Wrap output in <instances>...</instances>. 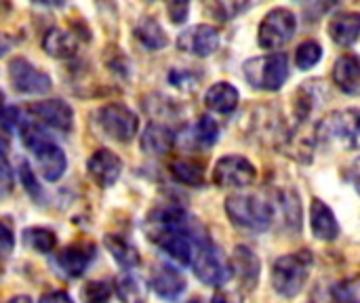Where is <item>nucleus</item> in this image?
<instances>
[{
  "label": "nucleus",
  "mask_w": 360,
  "mask_h": 303,
  "mask_svg": "<svg viewBox=\"0 0 360 303\" xmlns=\"http://www.w3.org/2000/svg\"><path fill=\"white\" fill-rule=\"evenodd\" d=\"M224 209L230 217V221L247 232H266L274 219L272 207L251 194H234L228 196L224 202Z\"/></svg>",
  "instance_id": "2"
},
{
  "label": "nucleus",
  "mask_w": 360,
  "mask_h": 303,
  "mask_svg": "<svg viewBox=\"0 0 360 303\" xmlns=\"http://www.w3.org/2000/svg\"><path fill=\"white\" fill-rule=\"evenodd\" d=\"M245 80L259 91H278L289 78V59L283 53L253 57L243 65Z\"/></svg>",
  "instance_id": "4"
},
{
  "label": "nucleus",
  "mask_w": 360,
  "mask_h": 303,
  "mask_svg": "<svg viewBox=\"0 0 360 303\" xmlns=\"http://www.w3.org/2000/svg\"><path fill=\"white\" fill-rule=\"evenodd\" d=\"M312 262H314L312 253L306 249L276 259V264L272 268V289L281 297H287V299L297 297L310 278Z\"/></svg>",
  "instance_id": "1"
},
{
  "label": "nucleus",
  "mask_w": 360,
  "mask_h": 303,
  "mask_svg": "<svg viewBox=\"0 0 360 303\" xmlns=\"http://www.w3.org/2000/svg\"><path fill=\"white\" fill-rule=\"evenodd\" d=\"M8 80L17 93L23 95H44L51 91V76L38 70L23 57H13L8 61Z\"/></svg>",
  "instance_id": "9"
},
{
  "label": "nucleus",
  "mask_w": 360,
  "mask_h": 303,
  "mask_svg": "<svg viewBox=\"0 0 360 303\" xmlns=\"http://www.w3.org/2000/svg\"><path fill=\"white\" fill-rule=\"evenodd\" d=\"M230 266H232V276H236L247 291H253L259 281V270H262V262L257 259V255L249 247L238 245L234 249Z\"/></svg>",
  "instance_id": "17"
},
{
  "label": "nucleus",
  "mask_w": 360,
  "mask_h": 303,
  "mask_svg": "<svg viewBox=\"0 0 360 303\" xmlns=\"http://www.w3.org/2000/svg\"><path fill=\"white\" fill-rule=\"evenodd\" d=\"M321 57H323V46L316 40H304L295 51V65L300 70H310L321 61Z\"/></svg>",
  "instance_id": "32"
},
{
  "label": "nucleus",
  "mask_w": 360,
  "mask_h": 303,
  "mask_svg": "<svg viewBox=\"0 0 360 303\" xmlns=\"http://www.w3.org/2000/svg\"><path fill=\"white\" fill-rule=\"evenodd\" d=\"M11 44H13V40L8 38V36H4V34H0V55H4L8 49H11Z\"/></svg>",
  "instance_id": "44"
},
{
  "label": "nucleus",
  "mask_w": 360,
  "mask_h": 303,
  "mask_svg": "<svg viewBox=\"0 0 360 303\" xmlns=\"http://www.w3.org/2000/svg\"><path fill=\"white\" fill-rule=\"evenodd\" d=\"M13 186H15V177L8 165V143L0 137V200L11 196Z\"/></svg>",
  "instance_id": "33"
},
{
  "label": "nucleus",
  "mask_w": 360,
  "mask_h": 303,
  "mask_svg": "<svg viewBox=\"0 0 360 303\" xmlns=\"http://www.w3.org/2000/svg\"><path fill=\"white\" fill-rule=\"evenodd\" d=\"M4 110V97H2V93H0V112Z\"/></svg>",
  "instance_id": "46"
},
{
  "label": "nucleus",
  "mask_w": 360,
  "mask_h": 303,
  "mask_svg": "<svg viewBox=\"0 0 360 303\" xmlns=\"http://www.w3.org/2000/svg\"><path fill=\"white\" fill-rule=\"evenodd\" d=\"M247 4H240V2H217V4H211L209 11L219 19V21H228V19H234L240 11H245Z\"/></svg>",
  "instance_id": "37"
},
{
  "label": "nucleus",
  "mask_w": 360,
  "mask_h": 303,
  "mask_svg": "<svg viewBox=\"0 0 360 303\" xmlns=\"http://www.w3.org/2000/svg\"><path fill=\"white\" fill-rule=\"evenodd\" d=\"M190 266H192L196 278L209 287H224L226 283H230L234 278L230 259L209 238H202L196 243Z\"/></svg>",
  "instance_id": "3"
},
{
  "label": "nucleus",
  "mask_w": 360,
  "mask_h": 303,
  "mask_svg": "<svg viewBox=\"0 0 360 303\" xmlns=\"http://www.w3.org/2000/svg\"><path fill=\"white\" fill-rule=\"evenodd\" d=\"M310 228H312V234L319 240L331 243V240H335L340 236V224H338L333 211L321 198L312 200V207H310Z\"/></svg>",
  "instance_id": "19"
},
{
  "label": "nucleus",
  "mask_w": 360,
  "mask_h": 303,
  "mask_svg": "<svg viewBox=\"0 0 360 303\" xmlns=\"http://www.w3.org/2000/svg\"><path fill=\"white\" fill-rule=\"evenodd\" d=\"M276 207L281 209L283 221L291 232L302 230V202L295 190H281L276 192Z\"/></svg>",
  "instance_id": "26"
},
{
  "label": "nucleus",
  "mask_w": 360,
  "mask_h": 303,
  "mask_svg": "<svg viewBox=\"0 0 360 303\" xmlns=\"http://www.w3.org/2000/svg\"><path fill=\"white\" fill-rule=\"evenodd\" d=\"M135 38L150 51H158L165 49L169 38L162 30V25L154 19V17H143L137 25H135Z\"/></svg>",
  "instance_id": "27"
},
{
  "label": "nucleus",
  "mask_w": 360,
  "mask_h": 303,
  "mask_svg": "<svg viewBox=\"0 0 360 303\" xmlns=\"http://www.w3.org/2000/svg\"><path fill=\"white\" fill-rule=\"evenodd\" d=\"M194 303H198V302H194Z\"/></svg>",
  "instance_id": "47"
},
{
  "label": "nucleus",
  "mask_w": 360,
  "mask_h": 303,
  "mask_svg": "<svg viewBox=\"0 0 360 303\" xmlns=\"http://www.w3.org/2000/svg\"><path fill=\"white\" fill-rule=\"evenodd\" d=\"M86 173L99 188H110L118 181L122 173V160L105 148H99L86 160Z\"/></svg>",
  "instance_id": "15"
},
{
  "label": "nucleus",
  "mask_w": 360,
  "mask_h": 303,
  "mask_svg": "<svg viewBox=\"0 0 360 303\" xmlns=\"http://www.w3.org/2000/svg\"><path fill=\"white\" fill-rule=\"evenodd\" d=\"M34 158H36V165H38V171L40 175L46 179V181H59L65 173V167H68V158L63 154V150L51 139V135H42L32 148H27Z\"/></svg>",
  "instance_id": "11"
},
{
  "label": "nucleus",
  "mask_w": 360,
  "mask_h": 303,
  "mask_svg": "<svg viewBox=\"0 0 360 303\" xmlns=\"http://www.w3.org/2000/svg\"><path fill=\"white\" fill-rule=\"evenodd\" d=\"M257 179V169L245 156H224L213 169V183L217 188H249Z\"/></svg>",
  "instance_id": "10"
},
{
  "label": "nucleus",
  "mask_w": 360,
  "mask_h": 303,
  "mask_svg": "<svg viewBox=\"0 0 360 303\" xmlns=\"http://www.w3.org/2000/svg\"><path fill=\"white\" fill-rule=\"evenodd\" d=\"M15 249V236H13V230L0 221V259L8 257Z\"/></svg>",
  "instance_id": "39"
},
{
  "label": "nucleus",
  "mask_w": 360,
  "mask_h": 303,
  "mask_svg": "<svg viewBox=\"0 0 360 303\" xmlns=\"http://www.w3.org/2000/svg\"><path fill=\"white\" fill-rule=\"evenodd\" d=\"M167 13H169V19L179 25L188 19V13H190V4L188 2H171L167 4Z\"/></svg>",
  "instance_id": "40"
},
{
  "label": "nucleus",
  "mask_w": 360,
  "mask_h": 303,
  "mask_svg": "<svg viewBox=\"0 0 360 303\" xmlns=\"http://www.w3.org/2000/svg\"><path fill=\"white\" fill-rule=\"evenodd\" d=\"M316 137L325 143L356 150L359 143V112L340 110L327 114L316 127Z\"/></svg>",
  "instance_id": "5"
},
{
  "label": "nucleus",
  "mask_w": 360,
  "mask_h": 303,
  "mask_svg": "<svg viewBox=\"0 0 360 303\" xmlns=\"http://www.w3.org/2000/svg\"><path fill=\"white\" fill-rule=\"evenodd\" d=\"M238 101H240V95L236 86L230 82H215L205 93V105L217 114H232L238 108Z\"/></svg>",
  "instance_id": "22"
},
{
  "label": "nucleus",
  "mask_w": 360,
  "mask_h": 303,
  "mask_svg": "<svg viewBox=\"0 0 360 303\" xmlns=\"http://www.w3.org/2000/svg\"><path fill=\"white\" fill-rule=\"evenodd\" d=\"M295 30H297L295 15L285 6H278L272 8L259 23L257 42L264 51H278L293 38Z\"/></svg>",
  "instance_id": "6"
},
{
  "label": "nucleus",
  "mask_w": 360,
  "mask_h": 303,
  "mask_svg": "<svg viewBox=\"0 0 360 303\" xmlns=\"http://www.w3.org/2000/svg\"><path fill=\"white\" fill-rule=\"evenodd\" d=\"M319 82H304V86L295 93V101H293V108H295V114L300 120H306L310 118V114L314 112V108L321 103L319 95H316V86Z\"/></svg>",
  "instance_id": "30"
},
{
  "label": "nucleus",
  "mask_w": 360,
  "mask_h": 303,
  "mask_svg": "<svg viewBox=\"0 0 360 303\" xmlns=\"http://www.w3.org/2000/svg\"><path fill=\"white\" fill-rule=\"evenodd\" d=\"M23 245L34 253H53L57 247V236L49 228H27L23 230Z\"/></svg>",
  "instance_id": "28"
},
{
  "label": "nucleus",
  "mask_w": 360,
  "mask_h": 303,
  "mask_svg": "<svg viewBox=\"0 0 360 303\" xmlns=\"http://www.w3.org/2000/svg\"><path fill=\"white\" fill-rule=\"evenodd\" d=\"M177 49L194 57H209L219 49V30L209 23L192 25L179 34Z\"/></svg>",
  "instance_id": "13"
},
{
  "label": "nucleus",
  "mask_w": 360,
  "mask_h": 303,
  "mask_svg": "<svg viewBox=\"0 0 360 303\" xmlns=\"http://www.w3.org/2000/svg\"><path fill=\"white\" fill-rule=\"evenodd\" d=\"M114 291L116 297L122 303H146L148 299V287L143 283V278L124 272L114 281Z\"/></svg>",
  "instance_id": "25"
},
{
  "label": "nucleus",
  "mask_w": 360,
  "mask_h": 303,
  "mask_svg": "<svg viewBox=\"0 0 360 303\" xmlns=\"http://www.w3.org/2000/svg\"><path fill=\"white\" fill-rule=\"evenodd\" d=\"M171 175L190 188H202L205 186V171L198 162L192 160H175L171 162Z\"/></svg>",
  "instance_id": "29"
},
{
  "label": "nucleus",
  "mask_w": 360,
  "mask_h": 303,
  "mask_svg": "<svg viewBox=\"0 0 360 303\" xmlns=\"http://www.w3.org/2000/svg\"><path fill=\"white\" fill-rule=\"evenodd\" d=\"M152 289L158 297L167 299V302H175L179 299L186 289H188V283L184 278V274L179 270H175L173 266H158L152 274Z\"/></svg>",
  "instance_id": "16"
},
{
  "label": "nucleus",
  "mask_w": 360,
  "mask_h": 303,
  "mask_svg": "<svg viewBox=\"0 0 360 303\" xmlns=\"http://www.w3.org/2000/svg\"><path fill=\"white\" fill-rule=\"evenodd\" d=\"M38 303H74V302H72V297H70L68 293H63V291H49V293H44V295L40 297V302Z\"/></svg>",
  "instance_id": "42"
},
{
  "label": "nucleus",
  "mask_w": 360,
  "mask_h": 303,
  "mask_svg": "<svg viewBox=\"0 0 360 303\" xmlns=\"http://www.w3.org/2000/svg\"><path fill=\"white\" fill-rule=\"evenodd\" d=\"M198 80H200V76H196L192 70H171L169 72V82L184 91H194L198 86Z\"/></svg>",
  "instance_id": "35"
},
{
  "label": "nucleus",
  "mask_w": 360,
  "mask_h": 303,
  "mask_svg": "<svg viewBox=\"0 0 360 303\" xmlns=\"http://www.w3.org/2000/svg\"><path fill=\"white\" fill-rule=\"evenodd\" d=\"M103 245L122 270H133L141 264L139 251L129 238H124L120 234H105Z\"/></svg>",
  "instance_id": "23"
},
{
  "label": "nucleus",
  "mask_w": 360,
  "mask_h": 303,
  "mask_svg": "<svg viewBox=\"0 0 360 303\" xmlns=\"http://www.w3.org/2000/svg\"><path fill=\"white\" fill-rule=\"evenodd\" d=\"M148 236L171 259H175L181 266H190L194 247L198 243L190 226L188 228H154V230H148Z\"/></svg>",
  "instance_id": "8"
},
{
  "label": "nucleus",
  "mask_w": 360,
  "mask_h": 303,
  "mask_svg": "<svg viewBox=\"0 0 360 303\" xmlns=\"http://www.w3.org/2000/svg\"><path fill=\"white\" fill-rule=\"evenodd\" d=\"M6 303H32V299L27 297V295H17V297H13V299H8Z\"/></svg>",
  "instance_id": "45"
},
{
  "label": "nucleus",
  "mask_w": 360,
  "mask_h": 303,
  "mask_svg": "<svg viewBox=\"0 0 360 303\" xmlns=\"http://www.w3.org/2000/svg\"><path fill=\"white\" fill-rule=\"evenodd\" d=\"M97 122L101 131L118 141V143H129L139 131V118L137 114L127 108L124 103H105L97 112Z\"/></svg>",
  "instance_id": "7"
},
{
  "label": "nucleus",
  "mask_w": 360,
  "mask_h": 303,
  "mask_svg": "<svg viewBox=\"0 0 360 303\" xmlns=\"http://www.w3.org/2000/svg\"><path fill=\"white\" fill-rule=\"evenodd\" d=\"M19 110L17 108H4L0 112V129L2 131H13V127H19Z\"/></svg>",
  "instance_id": "41"
},
{
  "label": "nucleus",
  "mask_w": 360,
  "mask_h": 303,
  "mask_svg": "<svg viewBox=\"0 0 360 303\" xmlns=\"http://www.w3.org/2000/svg\"><path fill=\"white\" fill-rule=\"evenodd\" d=\"M213 303H243L236 295H232V293H219V295H215V299H213Z\"/></svg>",
  "instance_id": "43"
},
{
  "label": "nucleus",
  "mask_w": 360,
  "mask_h": 303,
  "mask_svg": "<svg viewBox=\"0 0 360 303\" xmlns=\"http://www.w3.org/2000/svg\"><path fill=\"white\" fill-rule=\"evenodd\" d=\"M331 303H359V287L356 281H346L338 285L331 293Z\"/></svg>",
  "instance_id": "36"
},
{
  "label": "nucleus",
  "mask_w": 360,
  "mask_h": 303,
  "mask_svg": "<svg viewBox=\"0 0 360 303\" xmlns=\"http://www.w3.org/2000/svg\"><path fill=\"white\" fill-rule=\"evenodd\" d=\"M93 259H95V245L76 243V245H68L65 249L55 253L53 268L57 274H61L65 278H80Z\"/></svg>",
  "instance_id": "12"
},
{
  "label": "nucleus",
  "mask_w": 360,
  "mask_h": 303,
  "mask_svg": "<svg viewBox=\"0 0 360 303\" xmlns=\"http://www.w3.org/2000/svg\"><path fill=\"white\" fill-rule=\"evenodd\" d=\"M333 80L335 84L348 93L359 95L360 91V67L356 55H342L333 65Z\"/></svg>",
  "instance_id": "24"
},
{
  "label": "nucleus",
  "mask_w": 360,
  "mask_h": 303,
  "mask_svg": "<svg viewBox=\"0 0 360 303\" xmlns=\"http://www.w3.org/2000/svg\"><path fill=\"white\" fill-rule=\"evenodd\" d=\"M219 137V124L211 118V116H200L194 127H192V139L202 146V148H211Z\"/></svg>",
  "instance_id": "31"
},
{
  "label": "nucleus",
  "mask_w": 360,
  "mask_h": 303,
  "mask_svg": "<svg viewBox=\"0 0 360 303\" xmlns=\"http://www.w3.org/2000/svg\"><path fill=\"white\" fill-rule=\"evenodd\" d=\"M19 177H21V183L25 186V190L32 196L40 194V186H38V181H36V177H34V173H32V169H30V165L25 160L19 162Z\"/></svg>",
  "instance_id": "38"
},
{
  "label": "nucleus",
  "mask_w": 360,
  "mask_h": 303,
  "mask_svg": "<svg viewBox=\"0 0 360 303\" xmlns=\"http://www.w3.org/2000/svg\"><path fill=\"white\" fill-rule=\"evenodd\" d=\"M329 36L335 44L348 49L352 46L356 40H359L360 34V17L356 13H340V15H333L329 25Z\"/></svg>",
  "instance_id": "21"
},
{
  "label": "nucleus",
  "mask_w": 360,
  "mask_h": 303,
  "mask_svg": "<svg viewBox=\"0 0 360 303\" xmlns=\"http://www.w3.org/2000/svg\"><path fill=\"white\" fill-rule=\"evenodd\" d=\"M110 297H112V287L105 281H91L80 291L82 303H110Z\"/></svg>",
  "instance_id": "34"
},
{
  "label": "nucleus",
  "mask_w": 360,
  "mask_h": 303,
  "mask_svg": "<svg viewBox=\"0 0 360 303\" xmlns=\"http://www.w3.org/2000/svg\"><path fill=\"white\" fill-rule=\"evenodd\" d=\"M27 112L32 118L40 124H46L55 131L70 133L74 127V110L63 101V99H44V101H34Z\"/></svg>",
  "instance_id": "14"
},
{
  "label": "nucleus",
  "mask_w": 360,
  "mask_h": 303,
  "mask_svg": "<svg viewBox=\"0 0 360 303\" xmlns=\"http://www.w3.org/2000/svg\"><path fill=\"white\" fill-rule=\"evenodd\" d=\"M42 49L53 59H72L78 51V38L70 30L51 27L42 38Z\"/></svg>",
  "instance_id": "20"
},
{
  "label": "nucleus",
  "mask_w": 360,
  "mask_h": 303,
  "mask_svg": "<svg viewBox=\"0 0 360 303\" xmlns=\"http://www.w3.org/2000/svg\"><path fill=\"white\" fill-rule=\"evenodd\" d=\"M175 139H177L175 133L167 124L150 122L141 133L139 148H141V152H146L150 156H165V154H169L173 150Z\"/></svg>",
  "instance_id": "18"
}]
</instances>
